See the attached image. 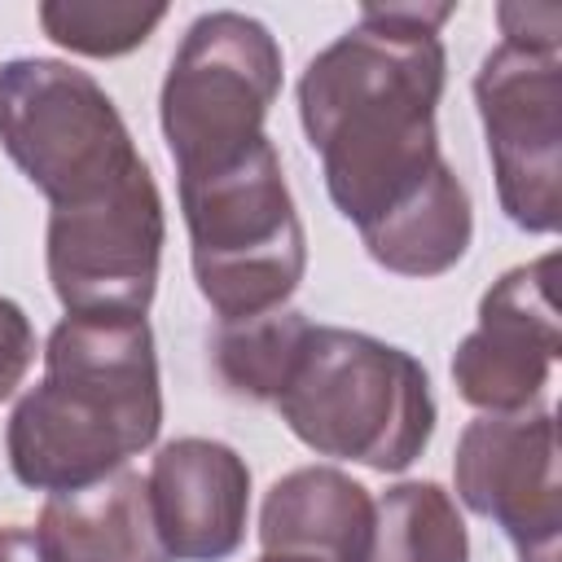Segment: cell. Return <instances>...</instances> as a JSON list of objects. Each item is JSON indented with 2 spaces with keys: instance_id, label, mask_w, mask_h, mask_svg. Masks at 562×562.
<instances>
[{
  "instance_id": "obj_17",
  "label": "cell",
  "mask_w": 562,
  "mask_h": 562,
  "mask_svg": "<svg viewBox=\"0 0 562 562\" xmlns=\"http://www.w3.org/2000/svg\"><path fill=\"white\" fill-rule=\"evenodd\" d=\"M167 18L162 4H83V0H48L40 4V26L70 53L83 57H119L149 40V31Z\"/></svg>"
},
{
  "instance_id": "obj_8",
  "label": "cell",
  "mask_w": 562,
  "mask_h": 562,
  "mask_svg": "<svg viewBox=\"0 0 562 562\" xmlns=\"http://www.w3.org/2000/svg\"><path fill=\"white\" fill-rule=\"evenodd\" d=\"M162 193L140 167L127 184L88 206L48 215V281L66 312L145 316L162 259Z\"/></svg>"
},
{
  "instance_id": "obj_10",
  "label": "cell",
  "mask_w": 562,
  "mask_h": 562,
  "mask_svg": "<svg viewBox=\"0 0 562 562\" xmlns=\"http://www.w3.org/2000/svg\"><path fill=\"white\" fill-rule=\"evenodd\" d=\"M558 255L509 268L479 303V329L452 356V382L483 413H527L558 360L562 329L553 307Z\"/></svg>"
},
{
  "instance_id": "obj_9",
  "label": "cell",
  "mask_w": 562,
  "mask_h": 562,
  "mask_svg": "<svg viewBox=\"0 0 562 562\" xmlns=\"http://www.w3.org/2000/svg\"><path fill=\"white\" fill-rule=\"evenodd\" d=\"M457 496L492 518L518 549V562H558L562 483L558 422L536 413H483L457 439Z\"/></svg>"
},
{
  "instance_id": "obj_18",
  "label": "cell",
  "mask_w": 562,
  "mask_h": 562,
  "mask_svg": "<svg viewBox=\"0 0 562 562\" xmlns=\"http://www.w3.org/2000/svg\"><path fill=\"white\" fill-rule=\"evenodd\" d=\"M35 360V334L13 299H0V400H9Z\"/></svg>"
},
{
  "instance_id": "obj_15",
  "label": "cell",
  "mask_w": 562,
  "mask_h": 562,
  "mask_svg": "<svg viewBox=\"0 0 562 562\" xmlns=\"http://www.w3.org/2000/svg\"><path fill=\"white\" fill-rule=\"evenodd\" d=\"M360 562H470V536L439 483H400L373 505Z\"/></svg>"
},
{
  "instance_id": "obj_6",
  "label": "cell",
  "mask_w": 562,
  "mask_h": 562,
  "mask_svg": "<svg viewBox=\"0 0 562 562\" xmlns=\"http://www.w3.org/2000/svg\"><path fill=\"white\" fill-rule=\"evenodd\" d=\"M277 92L281 48L272 31L233 9L202 13L184 31L158 97L176 176L220 167L259 145Z\"/></svg>"
},
{
  "instance_id": "obj_3",
  "label": "cell",
  "mask_w": 562,
  "mask_h": 562,
  "mask_svg": "<svg viewBox=\"0 0 562 562\" xmlns=\"http://www.w3.org/2000/svg\"><path fill=\"white\" fill-rule=\"evenodd\" d=\"M272 404L312 452L382 474L408 470L435 435V395L422 360L338 325H307Z\"/></svg>"
},
{
  "instance_id": "obj_12",
  "label": "cell",
  "mask_w": 562,
  "mask_h": 562,
  "mask_svg": "<svg viewBox=\"0 0 562 562\" xmlns=\"http://www.w3.org/2000/svg\"><path fill=\"white\" fill-rule=\"evenodd\" d=\"M35 531L57 562H171L154 522L149 483L132 470H114L75 492H53Z\"/></svg>"
},
{
  "instance_id": "obj_21",
  "label": "cell",
  "mask_w": 562,
  "mask_h": 562,
  "mask_svg": "<svg viewBox=\"0 0 562 562\" xmlns=\"http://www.w3.org/2000/svg\"><path fill=\"white\" fill-rule=\"evenodd\" d=\"M259 562H321V558H303V553H263Z\"/></svg>"
},
{
  "instance_id": "obj_13",
  "label": "cell",
  "mask_w": 562,
  "mask_h": 562,
  "mask_svg": "<svg viewBox=\"0 0 562 562\" xmlns=\"http://www.w3.org/2000/svg\"><path fill=\"white\" fill-rule=\"evenodd\" d=\"M373 536L369 492L329 465H303L277 479L259 509V544L268 553H303L321 562H360Z\"/></svg>"
},
{
  "instance_id": "obj_16",
  "label": "cell",
  "mask_w": 562,
  "mask_h": 562,
  "mask_svg": "<svg viewBox=\"0 0 562 562\" xmlns=\"http://www.w3.org/2000/svg\"><path fill=\"white\" fill-rule=\"evenodd\" d=\"M307 325L312 321L294 307H277V312L246 316V321H220L211 338V360H215L220 382L233 395L272 404L299 356Z\"/></svg>"
},
{
  "instance_id": "obj_19",
  "label": "cell",
  "mask_w": 562,
  "mask_h": 562,
  "mask_svg": "<svg viewBox=\"0 0 562 562\" xmlns=\"http://www.w3.org/2000/svg\"><path fill=\"white\" fill-rule=\"evenodd\" d=\"M496 18H501L505 44L562 48V9L558 4H501Z\"/></svg>"
},
{
  "instance_id": "obj_2",
  "label": "cell",
  "mask_w": 562,
  "mask_h": 562,
  "mask_svg": "<svg viewBox=\"0 0 562 562\" xmlns=\"http://www.w3.org/2000/svg\"><path fill=\"white\" fill-rule=\"evenodd\" d=\"M162 386L145 316L66 312L44 347V382L9 417V465L22 487L75 492L158 439Z\"/></svg>"
},
{
  "instance_id": "obj_11",
  "label": "cell",
  "mask_w": 562,
  "mask_h": 562,
  "mask_svg": "<svg viewBox=\"0 0 562 562\" xmlns=\"http://www.w3.org/2000/svg\"><path fill=\"white\" fill-rule=\"evenodd\" d=\"M149 505L158 536L176 562H224L246 536L250 470L215 439H171L149 470Z\"/></svg>"
},
{
  "instance_id": "obj_7",
  "label": "cell",
  "mask_w": 562,
  "mask_h": 562,
  "mask_svg": "<svg viewBox=\"0 0 562 562\" xmlns=\"http://www.w3.org/2000/svg\"><path fill=\"white\" fill-rule=\"evenodd\" d=\"M501 211L527 233L562 220V57L558 48L501 44L474 75Z\"/></svg>"
},
{
  "instance_id": "obj_5",
  "label": "cell",
  "mask_w": 562,
  "mask_h": 562,
  "mask_svg": "<svg viewBox=\"0 0 562 562\" xmlns=\"http://www.w3.org/2000/svg\"><path fill=\"white\" fill-rule=\"evenodd\" d=\"M0 145L53 211L101 202L145 167L105 88L53 57L0 66Z\"/></svg>"
},
{
  "instance_id": "obj_14",
  "label": "cell",
  "mask_w": 562,
  "mask_h": 562,
  "mask_svg": "<svg viewBox=\"0 0 562 562\" xmlns=\"http://www.w3.org/2000/svg\"><path fill=\"white\" fill-rule=\"evenodd\" d=\"M470 233H474L470 193L457 180V171L443 162L417 198H408L400 211H391L386 220H378L360 237H364L369 259L382 263L386 272L439 277L465 255Z\"/></svg>"
},
{
  "instance_id": "obj_1",
  "label": "cell",
  "mask_w": 562,
  "mask_h": 562,
  "mask_svg": "<svg viewBox=\"0 0 562 562\" xmlns=\"http://www.w3.org/2000/svg\"><path fill=\"white\" fill-rule=\"evenodd\" d=\"M452 4H364L299 79V119L321 154L334 206L364 233L443 167L435 105L443 97L439 26Z\"/></svg>"
},
{
  "instance_id": "obj_4",
  "label": "cell",
  "mask_w": 562,
  "mask_h": 562,
  "mask_svg": "<svg viewBox=\"0 0 562 562\" xmlns=\"http://www.w3.org/2000/svg\"><path fill=\"white\" fill-rule=\"evenodd\" d=\"M180 211L198 290L220 321L285 307L303 281L307 241L268 136L220 167L180 176Z\"/></svg>"
},
{
  "instance_id": "obj_20",
  "label": "cell",
  "mask_w": 562,
  "mask_h": 562,
  "mask_svg": "<svg viewBox=\"0 0 562 562\" xmlns=\"http://www.w3.org/2000/svg\"><path fill=\"white\" fill-rule=\"evenodd\" d=\"M0 562H57L40 531L31 527H0Z\"/></svg>"
}]
</instances>
